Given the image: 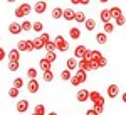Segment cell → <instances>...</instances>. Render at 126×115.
<instances>
[{"mask_svg": "<svg viewBox=\"0 0 126 115\" xmlns=\"http://www.w3.org/2000/svg\"><path fill=\"white\" fill-rule=\"evenodd\" d=\"M32 10H34V7H32L30 3H27V2H25V3L19 5V7L15 9V12H14V14H15V17H19V19H24L25 15H29Z\"/></svg>", "mask_w": 126, "mask_h": 115, "instance_id": "6da1fadb", "label": "cell"}, {"mask_svg": "<svg viewBox=\"0 0 126 115\" xmlns=\"http://www.w3.org/2000/svg\"><path fill=\"white\" fill-rule=\"evenodd\" d=\"M86 78H87V73H86V71H82V69H78V71L72 75V78H71V85H72V86L82 85V83L86 81Z\"/></svg>", "mask_w": 126, "mask_h": 115, "instance_id": "7a4b0ae2", "label": "cell"}, {"mask_svg": "<svg viewBox=\"0 0 126 115\" xmlns=\"http://www.w3.org/2000/svg\"><path fill=\"white\" fill-rule=\"evenodd\" d=\"M17 49H19L20 53H22V51H24V53H32V51H34V42H32V39H24V41H19Z\"/></svg>", "mask_w": 126, "mask_h": 115, "instance_id": "3957f363", "label": "cell"}, {"mask_svg": "<svg viewBox=\"0 0 126 115\" xmlns=\"http://www.w3.org/2000/svg\"><path fill=\"white\" fill-rule=\"evenodd\" d=\"M54 42H56V48H57L59 53H66V51L69 49V42L64 39V36H57Z\"/></svg>", "mask_w": 126, "mask_h": 115, "instance_id": "277c9868", "label": "cell"}, {"mask_svg": "<svg viewBox=\"0 0 126 115\" xmlns=\"http://www.w3.org/2000/svg\"><path fill=\"white\" fill-rule=\"evenodd\" d=\"M86 53H87V48L86 46H78V48L74 49V58L81 61V59H84L86 58Z\"/></svg>", "mask_w": 126, "mask_h": 115, "instance_id": "5b68a950", "label": "cell"}, {"mask_svg": "<svg viewBox=\"0 0 126 115\" xmlns=\"http://www.w3.org/2000/svg\"><path fill=\"white\" fill-rule=\"evenodd\" d=\"M15 108H17V112L19 114H25L27 110H29V100H19L17 102V105H15Z\"/></svg>", "mask_w": 126, "mask_h": 115, "instance_id": "8992f818", "label": "cell"}, {"mask_svg": "<svg viewBox=\"0 0 126 115\" xmlns=\"http://www.w3.org/2000/svg\"><path fill=\"white\" fill-rule=\"evenodd\" d=\"M66 68H67L69 71H78L79 69V61L76 58H69L67 61H66Z\"/></svg>", "mask_w": 126, "mask_h": 115, "instance_id": "52a82bcc", "label": "cell"}, {"mask_svg": "<svg viewBox=\"0 0 126 115\" xmlns=\"http://www.w3.org/2000/svg\"><path fill=\"white\" fill-rule=\"evenodd\" d=\"M39 88H40V85L37 80H29V83H27V91L29 93H37Z\"/></svg>", "mask_w": 126, "mask_h": 115, "instance_id": "ba28073f", "label": "cell"}, {"mask_svg": "<svg viewBox=\"0 0 126 115\" xmlns=\"http://www.w3.org/2000/svg\"><path fill=\"white\" fill-rule=\"evenodd\" d=\"M46 9H47V3H46L44 0H37L35 5H34V12H35V14H44Z\"/></svg>", "mask_w": 126, "mask_h": 115, "instance_id": "9c48e42d", "label": "cell"}, {"mask_svg": "<svg viewBox=\"0 0 126 115\" xmlns=\"http://www.w3.org/2000/svg\"><path fill=\"white\" fill-rule=\"evenodd\" d=\"M89 100H91V102L96 105V103H101V102H104V96L101 95L99 91H91V93H89Z\"/></svg>", "mask_w": 126, "mask_h": 115, "instance_id": "30bf717a", "label": "cell"}, {"mask_svg": "<svg viewBox=\"0 0 126 115\" xmlns=\"http://www.w3.org/2000/svg\"><path fill=\"white\" fill-rule=\"evenodd\" d=\"M9 32H10V34H14V36H19L20 32H22V26H20L19 22H10Z\"/></svg>", "mask_w": 126, "mask_h": 115, "instance_id": "8fae6325", "label": "cell"}, {"mask_svg": "<svg viewBox=\"0 0 126 115\" xmlns=\"http://www.w3.org/2000/svg\"><path fill=\"white\" fill-rule=\"evenodd\" d=\"M118 95H119V86L118 85L113 83V85L108 86V96H109V98H116Z\"/></svg>", "mask_w": 126, "mask_h": 115, "instance_id": "7c38bea8", "label": "cell"}, {"mask_svg": "<svg viewBox=\"0 0 126 115\" xmlns=\"http://www.w3.org/2000/svg\"><path fill=\"white\" fill-rule=\"evenodd\" d=\"M89 93H91V91H87V90H79V91H78V95H76L78 102H81V103L87 102V100H89Z\"/></svg>", "mask_w": 126, "mask_h": 115, "instance_id": "4fadbf2b", "label": "cell"}, {"mask_svg": "<svg viewBox=\"0 0 126 115\" xmlns=\"http://www.w3.org/2000/svg\"><path fill=\"white\" fill-rule=\"evenodd\" d=\"M9 56V61H17L19 63V59H20V51L17 48H14V49H10V53L7 54Z\"/></svg>", "mask_w": 126, "mask_h": 115, "instance_id": "5bb4252c", "label": "cell"}, {"mask_svg": "<svg viewBox=\"0 0 126 115\" xmlns=\"http://www.w3.org/2000/svg\"><path fill=\"white\" fill-rule=\"evenodd\" d=\"M99 17H101V20L104 22V24H108V22H111V12H109V9H104V10H101V14H99Z\"/></svg>", "mask_w": 126, "mask_h": 115, "instance_id": "9a60e30c", "label": "cell"}, {"mask_svg": "<svg viewBox=\"0 0 126 115\" xmlns=\"http://www.w3.org/2000/svg\"><path fill=\"white\" fill-rule=\"evenodd\" d=\"M69 37L72 39V41H78V39L81 37V30H79V27H71L69 29Z\"/></svg>", "mask_w": 126, "mask_h": 115, "instance_id": "2e32d148", "label": "cell"}, {"mask_svg": "<svg viewBox=\"0 0 126 115\" xmlns=\"http://www.w3.org/2000/svg\"><path fill=\"white\" fill-rule=\"evenodd\" d=\"M50 66H52V63H50L49 59H46V58H42V59L39 61V68L42 69V71H49Z\"/></svg>", "mask_w": 126, "mask_h": 115, "instance_id": "e0dca14e", "label": "cell"}, {"mask_svg": "<svg viewBox=\"0 0 126 115\" xmlns=\"http://www.w3.org/2000/svg\"><path fill=\"white\" fill-rule=\"evenodd\" d=\"M50 15H52V19H62L64 17V10L59 9V7H56V9H52V12H50Z\"/></svg>", "mask_w": 126, "mask_h": 115, "instance_id": "ac0fdd59", "label": "cell"}, {"mask_svg": "<svg viewBox=\"0 0 126 115\" xmlns=\"http://www.w3.org/2000/svg\"><path fill=\"white\" fill-rule=\"evenodd\" d=\"M64 19L66 20H74L76 19V12L72 9H64Z\"/></svg>", "mask_w": 126, "mask_h": 115, "instance_id": "d6986e66", "label": "cell"}, {"mask_svg": "<svg viewBox=\"0 0 126 115\" xmlns=\"http://www.w3.org/2000/svg\"><path fill=\"white\" fill-rule=\"evenodd\" d=\"M96 42L97 44H106L108 42V34H104V32H97L96 34Z\"/></svg>", "mask_w": 126, "mask_h": 115, "instance_id": "ffe728a7", "label": "cell"}, {"mask_svg": "<svg viewBox=\"0 0 126 115\" xmlns=\"http://www.w3.org/2000/svg\"><path fill=\"white\" fill-rule=\"evenodd\" d=\"M109 12H111V17H113V19H118L119 15H123V10L119 9V7H111Z\"/></svg>", "mask_w": 126, "mask_h": 115, "instance_id": "44dd1931", "label": "cell"}, {"mask_svg": "<svg viewBox=\"0 0 126 115\" xmlns=\"http://www.w3.org/2000/svg\"><path fill=\"white\" fill-rule=\"evenodd\" d=\"M32 30H35L37 34H42V30H44V24L39 22V20H35V22L32 24Z\"/></svg>", "mask_w": 126, "mask_h": 115, "instance_id": "7402d4cb", "label": "cell"}, {"mask_svg": "<svg viewBox=\"0 0 126 115\" xmlns=\"http://www.w3.org/2000/svg\"><path fill=\"white\" fill-rule=\"evenodd\" d=\"M61 78H62V81H71V78H72V71H69L67 68H66V69H62Z\"/></svg>", "mask_w": 126, "mask_h": 115, "instance_id": "603a6c76", "label": "cell"}, {"mask_svg": "<svg viewBox=\"0 0 126 115\" xmlns=\"http://www.w3.org/2000/svg\"><path fill=\"white\" fill-rule=\"evenodd\" d=\"M76 22H78V24H84V22H86L87 20V17H86V14H84V12H76Z\"/></svg>", "mask_w": 126, "mask_h": 115, "instance_id": "cb8c5ba5", "label": "cell"}, {"mask_svg": "<svg viewBox=\"0 0 126 115\" xmlns=\"http://www.w3.org/2000/svg\"><path fill=\"white\" fill-rule=\"evenodd\" d=\"M42 78H44V81H47V83L54 81V73H52V69H49V71H44Z\"/></svg>", "mask_w": 126, "mask_h": 115, "instance_id": "d4e9b609", "label": "cell"}, {"mask_svg": "<svg viewBox=\"0 0 126 115\" xmlns=\"http://www.w3.org/2000/svg\"><path fill=\"white\" fill-rule=\"evenodd\" d=\"M84 26H86V29L91 32V30H94V29H96V20H94V19H87L86 22H84Z\"/></svg>", "mask_w": 126, "mask_h": 115, "instance_id": "484cf974", "label": "cell"}, {"mask_svg": "<svg viewBox=\"0 0 126 115\" xmlns=\"http://www.w3.org/2000/svg\"><path fill=\"white\" fill-rule=\"evenodd\" d=\"M32 42H34V49H37V51H39V49H44V48H46V46H44V42L40 41V37L32 39Z\"/></svg>", "mask_w": 126, "mask_h": 115, "instance_id": "4316f807", "label": "cell"}, {"mask_svg": "<svg viewBox=\"0 0 126 115\" xmlns=\"http://www.w3.org/2000/svg\"><path fill=\"white\" fill-rule=\"evenodd\" d=\"M34 114H35V115H47V112H46V107H44V105H35V108H34Z\"/></svg>", "mask_w": 126, "mask_h": 115, "instance_id": "83f0119b", "label": "cell"}, {"mask_svg": "<svg viewBox=\"0 0 126 115\" xmlns=\"http://www.w3.org/2000/svg\"><path fill=\"white\" fill-rule=\"evenodd\" d=\"M32 24H34V22H30V20H24V22L20 24V26H22V30H24V32L32 30Z\"/></svg>", "mask_w": 126, "mask_h": 115, "instance_id": "f1b7e54d", "label": "cell"}, {"mask_svg": "<svg viewBox=\"0 0 126 115\" xmlns=\"http://www.w3.org/2000/svg\"><path fill=\"white\" fill-rule=\"evenodd\" d=\"M27 76H29V80H37V69L35 68H29L27 69Z\"/></svg>", "mask_w": 126, "mask_h": 115, "instance_id": "f546056e", "label": "cell"}, {"mask_svg": "<svg viewBox=\"0 0 126 115\" xmlns=\"http://www.w3.org/2000/svg\"><path fill=\"white\" fill-rule=\"evenodd\" d=\"M114 27H116V26H114L113 22H108V24H104V34H111V32L114 30Z\"/></svg>", "mask_w": 126, "mask_h": 115, "instance_id": "4dcf8cb0", "label": "cell"}, {"mask_svg": "<svg viewBox=\"0 0 126 115\" xmlns=\"http://www.w3.org/2000/svg\"><path fill=\"white\" fill-rule=\"evenodd\" d=\"M39 37H40V41L44 42V46H47L49 42H50V36H49L47 32H42V34H40Z\"/></svg>", "mask_w": 126, "mask_h": 115, "instance_id": "1f68e13d", "label": "cell"}, {"mask_svg": "<svg viewBox=\"0 0 126 115\" xmlns=\"http://www.w3.org/2000/svg\"><path fill=\"white\" fill-rule=\"evenodd\" d=\"M14 88H17V90H20V88H22V86H24V80H22V78H15V80H14Z\"/></svg>", "mask_w": 126, "mask_h": 115, "instance_id": "d6a6232c", "label": "cell"}, {"mask_svg": "<svg viewBox=\"0 0 126 115\" xmlns=\"http://www.w3.org/2000/svg\"><path fill=\"white\" fill-rule=\"evenodd\" d=\"M126 24V17L125 15H119V17H118V19H114V26H125Z\"/></svg>", "mask_w": 126, "mask_h": 115, "instance_id": "836d02e7", "label": "cell"}, {"mask_svg": "<svg viewBox=\"0 0 126 115\" xmlns=\"http://www.w3.org/2000/svg\"><path fill=\"white\" fill-rule=\"evenodd\" d=\"M7 68L14 73V71H17V69H19V63H17V61H9V66H7Z\"/></svg>", "mask_w": 126, "mask_h": 115, "instance_id": "e575fe53", "label": "cell"}, {"mask_svg": "<svg viewBox=\"0 0 126 115\" xmlns=\"http://www.w3.org/2000/svg\"><path fill=\"white\" fill-rule=\"evenodd\" d=\"M44 49H46L47 53H54V51H56L57 48H56V42H54V41H50V42H49V44H47V46H46Z\"/></svg>", "mask_w": 126, "mask_h": 115, "instance_id": "d590c367", "label": "cell"}, {"mask_svg": "<svg viewBox=\"0 0 126 115\" xmlns=\"http://www.w3.org/2000/svg\"><path fill=\"white\" fill-rule=\"evenodd\" d=\"M94 110H96L97 114L101 115L103 112H104V102H101V103H96V105H94Z\"/></svg>", "mask_w": 126, "mask_h": 115, "instance_id": "8d00e7d4", "label": "cell"}, {"mask_svg": "<svg viewBox=\"0 0 126 115\" xmlns=\"http://www.w3.org/2000/svg\"><path fill=\"white\" fill-rule=\"evenodd\" d=\"M9 96H10V98H17V96H19V90L12 86V88L9 90Z\"/></svg>", "mask_w": 126, "mask_h": 115, "instance_id": "74e56055", "label": "cell"}, {"mask_svg": "<svg viewBox=\"0 0 126 115\" xmlns=\"http://www.w3.org/2000/svg\"><path fill=\"white\" fill-rule=\"evenodd\" d=\"M106 64H108V59L104 56L101 58V59H99V61H97V68H106Z\"/></svg>", "mask_w": 126, "mask_h": 115, "instance_id": "f35d334b", "label": "cell"}, {"mask_svg": "<svg viewBox=\"0 0 126 115\" xmlns=\"http://www.w3.org/2000/svg\"><path fill=\"white\" fill-rule=\"evenodd\" d=\"M46 59H49L50 63H54V61L57 59V54H56V53H47V56H46Z\"/></svg>", "mask_w": 126, "mask_h": 115, "instance_id": "ab89813d", "label": "cell"}, {"mask_svg": "<svg viewBox=\"0 0 126 115\" xmlns=\"http://www.w3.org/2000/svg\"><path fill=\"white\" fill-rule=\"evenodd\" d=\"M5 58H7V53H5V49L0 48V61H3Z\"/></svg>", "mask_w": 126, "mask_h": 115, "instance_id": "60d3db41", "label": "cell"}, {"mask_svg": "<svg viewBox=\"0 0 126 115\" xmlns=\"http://www.w3.org/2000/svg\"><path fill=\"white\" fill-rule=\"evenodd\" d=\"M86 115H99V114H97V112L94 110V108H89V110L86 112Z\"/></svg>", "mask_w": 126, "mask_h": 115, "instance_id": "b9f144b4", "label": "cell"}, {"mask_svg": "<svg viewBox=\"0 0 126 115\" xmlns=\"http://www.w3.org/2000/svg\"><path fill=\"white\" fill-rule=\"evenodd\" d=\"M78 2L81 5H87V3H89V0H78Z\"/></svg>", "mask_w": 126, "mask_h": 115, "instance_id": "7bdbcfd3", "label": "cell"}, {"mask_svg": "<svg viewBox=\"0 0 126 115\" xmlns=\"http://www.w3.org/2000/svg\"><path fill=\"white\" fill-rule=\"evenodd\" d=\"M121 100H123V102L126 103V93H123V95H121Z\"/></svg>", "mask_w": 126, "mask_h": 115, "instance_id": "ee69618b", "label": "cell"}, {"mask_svg": "<svg viewBox=\"0 0 126 115\" xmlns=\"http://www.w3.org/2000/svg\"><path fill=\"white\" fill-rule=\"evenodd\" d=\"M71 3H72V5H78L79 2H78V0H71Z\"/></svg>", "mask_w": 126, "mask_h": 115, "instance_id": "f6af8a7d", "label": "cell"}, {"mask_svg": "<svg viewBox=\"0 0 126 115\" xmlns=\"http://www.w3.org/2000/svg\"><path fill=\"white\" fill-rule=\"evenodd\" d=\"M99 2H101V3H106V2H109V0H99Z\"/></svg>", "mask_w": 126, "mask_h": 115, "instance_id": "bcb514c9", "label": "cell"}, {"mask_svg": "<svg viewBox=\"0 0 126 115\" xmlns=\"http://www.w3.org/2000/svg\"><path fill=\"white\" fill-rule=\"evenodd\" d=\"M47 115H57V114H56V112H50V114H47Z\"/></svg>", "mask_w": 126, "mask_h": 115, "instance_id": "7dc6e473", "label": "cell"}, {"mask_svg": "<svg viewBox=\"0 0 126 115\" xmlns=\"http://www.w3.org/2000/svg\"><path fill=\"white\" fill-rule=\"evenodd\" d=\"M7 2H9V3H14V2H15V0H7Z\"/></svg>", "mask_w": 126, "mask_h": 115, "instance_id": "c3c4849f", "label": "cell"}, {"mask_svg": "<svg viewBox=\"0 0 126 115\" xmlns=\"http://www.w3.org/2000/svg\"><path fill=\"white\" fill-rule=\"evenodd\" d=\"M30 115H35V114H30Z\"/></svg>", "mask_w": 126, "mask_h": 115, "instance_id": "681fc988", "label": "cell"}, {"mask_svg": "<svg viewBox=\"0 0 126 115\" xmlns=\"http://www.w3.org/2000/svg\"><path fill=\"white\" fill-rule=\"evenodd\" d=\"M0 41H2V39H0Z\"/></svg>", "mask_w": 126, "mask_h": 115, "instance_id": "f907efd6", "label": "cell"}]
</instances>
